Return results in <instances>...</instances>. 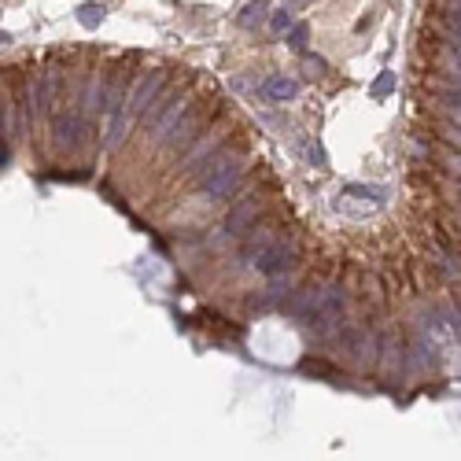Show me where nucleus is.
<instances>
[{
  "label": "nucleus",
  "mask_w": 461,
  "mask_h": 461,
  "mask_svg": "<svg viewBox=\"0 0 461 461\" xmlns=\"http://www.w3.org/2000/svg\"><path fill=\"white\" fill-rule=\"evenodd\" d=\"M240 178H244V148L240 144H222L200 170V188L207 200H226L236 192Z\"/></svg>",
  "instance_id": "nucleus-1"
},
{
  "label": "nucleus",
  "mask_w": 461,
  "mask_h": 461,
  "mask_svg": "<svg viewBox=\"0 0 461 461\" xmlns=\"http://www.w3.org/2000/svg\"><path fill=\"white\" fill-rule=\"evenodd\" d=\"M188 111V96L185 93H170V96H159L156 103L144 111V126L151 129V141L156 144H166L173 126H178V118Z\"/></svg>",
  "instance_id": "nucleus-2"
},
{
  "label": "nucleus",
  "mask_w": 461,
  "mask_h": 461,
  "mask_svg": "<svg viewBox=\"0 0 461 461\" xmlns=\"http://www.w3.org/2000/svg\"><path fill=\"white\" fill-rule=\"evenodd\" d=\"M251 262H255V266L266 273V277L292 273V266H295V244H292V240H284V244H273V240H270V244L262 248Z\"/></svg>",
  "instance_id": "nucleus-3"
},
{
  "label": "nucleus",
  "mask_w": 461,
  "mask_h": 461,
  "mask_svg": "<svg viewBox=\"0 0 461 461\" xmlns=\"http://www.w3.org/2000/svg\"><path fill=\"white\" fill-rule=\"evenodd\" d=\"M163 85H166V74H163V71H148V74L133 85V96H129V107H133V115H144L148 107L163 96Z\"/></svg>",
  "instance_id": "nucleus-4"
},
{
  "label": "nucleus",
  "mask_w": 461,
  "mask_h": 461,
  "mask_svg": "<svg viewBox=\"0 0 461 461\" xmlns=\"http://www.w3.org/2000/svg\"><path fill=\"white\" fill-rule=\"evenodd\" d=\"M81 137H85V126H81V118H78L74 111H67V115L56 118V148H59V151H78Z\"/></svg>",
  "instance_id": "nucleus-5"
},
{
  "label": "nucleus",
  "mask_w": 461,
  "mask_h": 461,
  "mask_svg": "<svg viewBox=\"0 0 461 461\" xmlns=\"http://www.w3.org/2000/svg\"><path fill=\"white\" fill-rule=\"evenodd\" d=\"M258 214H262V200H248V203H240V207H233V214H229V233L233 236H244V233H251L255 226H258Z\"/></svg>",
  "instance_id": "nucleus-6"
},
{
  "label": "nucleus",
  "mask_w": 461,
  "mask_h": 461,
  "mask_svg": "<svg viewBox=\"0 0 461 461\" xmlns=\"http://www.w3.org/2000/svg\"><path fill=\"white\" fill-rule=\"evenodd\" d=\"M200 126H203V115L196 111V107H188V111L178 118V126H173V133H170V141H166V144H173V148L192 144L196 137H200Z\"/></svg>",
  "instance_id": "nucleus-7"
},
{
  "label": "nucleus",
  "mask_w": 461,
  "mask_h": 461,
  "mask_svg": "<svg viewBox=\"0 0 461 461\" xmlns=\"http://www.w3.org/2000/svg\"><path fill=\"white\" fill-rule=\"evenodd\" d=\"M137 115H133V107H129V100L122 103V107H115L111 111V129H107V137H103V144L107 148H118L122 144V137H126V129H129V122H133Z\"/></svg>",
  "instance_id": "nucleus-8"
},
{
  "label": "nucleus",
  "mask_w": 461,
  "mask_h": 461,
  "mask_svg": "<svg viewBox=\"0 0 461 461\" xmlns=\"http://www.w3.org/2000/svg\"><path fill=\"white\" fill-rule=\"evenodd\" d=\"M218 148H222V137H218V133H207L200 144L192 148V156L185 159V170H188V173H200V170H203V163L214 156Z\"/></svg>",
  "instance_id": "nucleus-9"
},
{
  "label": "nucleus",
  "mask_w": 461,
  "mask_h": 461,
  "mask_svg": "<svg viewBox=\"0 0 461 461\" xmlns=\"http://www.w3.org/2000/svg\"><path fill=\"white\" fill-rule=\"evenodd\" d=\"M295 93H299V85H295L292 78H270L266 85H262V96H266V100H273V103L295 100Z\"/></svg>",
  "instance_id": "nucleus-10"
},
{
  "label": "nucleus",
  "mask_w": 461,
  "mask_h": 461,
  "mask_svg": "<svg viewBox=\"0 0 461 461\" xmlns=\"http://www.w3.org/2000/svg\"><path fill=\"white\" fill-rule=\"evenodd\" d=\"M266 8H270V0H251V4H244L240 8V15H236V23L244 26V30H255L262 19H266Z\"/></svg>",
  "instance_id": "nucleus-11"
},
{
  "label": "nucleus",
  "mask_w": 461,
  "mask_h": 461,
  "mask_svg": "<svg viewBox=\"0 0 461 461\" xmlns=\"http://www.w3.org/2000/svg\"><path fill=\"white\" fill-rule=\"evenodd\" d=\"M347 192H350V196H358V200L377 203V207H384V203H387V188H384V185H350Z\"/></svg>",
  "instance_id": "nucleus-12"
},
{
  "label": "nucleus",
  "mask_w": 461,
  "mask_h": 461,
  "mask_svg": "<svg viewBox=\"0 0 461 461\" xmlns=\"http://www.w3.org/2000/svg\"><path fill=\"white\" fill-rule=\"evenodd\" d=\"M103 19H107L103 4H81V8H78V23H81L85 30H96Z\"/></svg>",
  "instance_id": "nucleus-13"
},
{
  "label": "nucleus",
  "mask_w": 461,
  "mask_h": 461,
  "mask_svg": "<svg viewBox=\"0 0 461 461\" xmlns=\"http://www.w3.org/2000/svg\"><path fill=\"white\" fill-rule=\"evenodd\" d=\"M306 34H310V30H306V23H299V26L288 30V49L292 52H303L306 49Z\"/></svg>",
  "instance_id": "nucleus-14"
},
{
  "label": "nucleus",
  "mask_w": 461,
  "mask_h": 461,
  "mask_svg": "<svg viewBox=\"0 0 461 461\" xmlns=\"http://www.w3.org/2000/svg\"><path fill=\"white\" fill-rule=\"evenodd\" d=\"M391 89H395V74H391V71H380V78L373 81V89H369V93H373V96H387Z\"/></svg>",
  "instance_id": "nucleus-15"
},
{
  "label": "nucleus",
  "mask_w": 461,
  "mask_h": 461,
  "mask_svg": "<svg viewBox=\"0 0 461 461\" xmlns=\"http://www.w3.org/2000/svg\"><path fill=\"white\" fill-rule=\"evenodd\" d=\"M439 266H443V277H447V280H461V258H457V255H443V262H439Z\"/></svg>",
  "instance_id": "nucleus-16"
},
{
  "label": "nucleus",
  "mask_w": 461,
  "mask_h": 461,
  "mask_svg": "<svg viewBox=\"0 0 461 461\" xmlns=\"http://www.w3.org/2000/svg\"><path fill=\"white\" fill-rule=\"evenodd\" d=\"M406 365H410V369H421V365H428V350H425V347H410Z\"/></svg>",
  "instance_id": "nucleus-17"
},
{
  "label": "nucleus",
  "mask_w": 461,
  "mask_h": 461,
  "mask_svg": "<svg viewBox=\"0 0 461 461\" xmlns=\"http://www.w3.org/2000/svg\"><path fill=\"white\" fill-rule=\"evenodd\" d=\"M288 23H292V19H288V11H273L270 15V26L280 34V30H288Z\"/></svg>",
  "instance_id": "nucleus-18"
},
{
  "label": "nucleus",
  "mask_w": 461,
  "mask_h": 461,
  "mask_svg": "<svg viewBox=\"0 0 461 461\" xmlns=\"http://www.w3.org/2000/svg\"><path fill=\"white\" fill-rule=\"evenodd\" d=\"M447 111H450V122L461 129V103H447Z\"/></svg>",
  "instance_id": "nucleus-19"
},
{
  "label": "nucleus",
  "mask_w": 461,
  "mask_h": 461,
  "mask_svg": "<svg viewBox=\"0 0 461 461\" xmlns=\"http://www.w3.org/2000/svg\"><path fill=\"white\" fill-rule=\"evenodd\" d=\"M447 166H450V170L457 173V178H461V156H450V159H447Z\"/></svg>",
  "instance_id": "nucleus-20"
},
{
  "label": "nucleus",
  "mask_w": 461,
  "mask_h": 461,
  "mask_svg": "<svg viewBox=\"0 0 461 461\" xmlns=\"http://www.w3.org/2000/svg\"><path fill=\"white\" fill-rule=\"evenodd\" d=\"M450 4V15H461V0H447Z\"/></svg>",
  "instance_id": "nucleus-21"
},
{
  "label": "nucleus",
  "mask_w": 461,
  "mask_h": 461,
  "mask_svg": "<svg viewBox=\"0 0 461 461\" xmlns=\"http://www.w3.org/2000/svg\"><path fill=\"white\" fill-rule=\"evenodd\" d=\"M292 4H299V0H292Z\"/></svg>",
  "instance_id": "nucleus-22"
},
{
  "label": "nucleus",
  "mask_w": 461,
  "mask_h": 461,
  "mask_svg": "<svg viewBox=\"0 0 461 461\" xmlns=\"http://www.w3.org/2000/svg\"><path fill=\"white\" fill-rule=\"evenodd\" d=\"M457 181H461V178H457Z\"/></svg>",
  "instance_id": "nucleus-23"
}]
</instances>
